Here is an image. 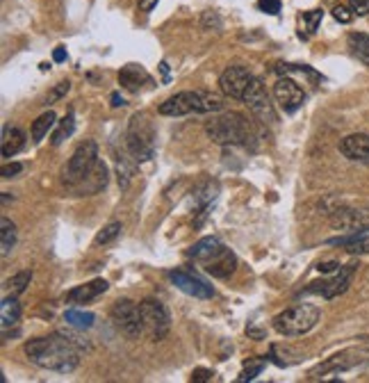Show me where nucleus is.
<instances>
[{"mask_svg": "<svg viewBox=\"0 0 369 383\" xmlns=\"http://www.w3.org/2000/svg\"><path fill=\"white\" fill-rule=\"evenodd\" d=\"M28 361L42 370L71 374L80 365V349H78L66 333H53L46 338H33L23 345Z\"/></svg>", "mask_w": 369, "mask_h": 383, "instance_id": "1", "label": "nucleus"}, {"mask_svg": "<svg viewBox=\"0 0 369 383\" xmlns=\"http://www.w3.org/2000/svg\"><path fill=\"white\" fill-rule=\"evenodd\" d=\"M206 132L208 137L215 144L222 146H244V148H253L258 132L251 126V121L244 114L240 112H224L210 119L206 123Z\"/></svg>", "mask_w": 369, "mask_h": 383, "instance_id": "2", "label": "nucleus"}, {"mask_svg": "<svg viewBox=\"0 0 369 383\" xmlns=\"http://www.w3.org/2000/svg\"><path fill=\"white\" fill-rule=\"evenodd\" d=\"M187 256L199 265H203V269L215 278H228L237 269V258H235V253L215 235L201 238L187 251Z\"/></svg>", "mask_w": 369, "mask_h": 383, "instance_id": "3", "label": "nucleus"}, {"mask_svg": "<svg viewBox=\"0 0 369 383\" xmlns=\"http://www.w3.org/2000/svg\"><path fill=\"white\" fill-rule=\"evenodd\" d=\"M224 98L215 91L194 89V91H178L160 103L158 112L162 116H187V114H217L224 112Z\"/></svg>", "mask_w": 369, "mask_h": 383, "instance_id": "4", "label": "nucleus"}, {"mask_svg": "<svg viewBox=\"0 0 369 383\" xmlns=\"http://www.w3.org/2000/svg\"><path fill=\"white\" fill-rule=\"evenodd\" d=\"M321 317V310L315 303H296V306L278 312L271 319L273 331L285 335V338H296V335H305L317 326Z\"/></svg>", "mask_w": 369, "mask_h": 383, "instance_id": "5", "label": "nucleus"}, {"mask_svg": "<svg viewBox=\"0 0 369 383\" xmlns=\"http://www.w3.org/2000/svg\"><path fill=\"white\" fill-rule=\"evenodd\" d=\"M125 148L139 164L153 160L155 155V128L146 114H135L125 130Z\"/></svg>", "mask_w": 369, "mask_h": 383, "instance_id": "6", "label": "nucleus"}, {"mask_svg": "<svg viewBox=\"0 0 369 383\" xmlns=\"http://www.w3.org/2000/svg\"><path fill=\"white\" fill-rule=\"evenodd\" d=\"M100 162L98 158V144L93 139H84L73 151V155L69 158L64 167V183L69 187H75L78 183H82Z\"/></svg>", "mask_w": 369, "mask_h": 383, "instance_id": "7", "label": "nucleus"}, {"mask_svg": "<svg viewBox=\"0 0 369 383\" xmlns=\"http://www.w3.org/2000/svg\"><path fill=\"white\" fill-rule=\"evenodd\" d=\"M139 310H141V319H144V331L151 335V340L160 342L169 335L171 331V315H169V308L164 306L160 299H153L148 296L139 303Z\"/></svg>", "mask_w": 369, "mask_h": 383, "instance_id": "8", "label": "nucleus"}, {"mask_svg": "<svg viewBox=\"0 0 369 383\" xmlns=\"http://www.w3.org/2000/svg\"><path fill=\"white\" fill-rule=\"evenodd\" d=\"M242 100H244V105L253 112V116H258V121H262V123H276L278 121L276 107H273L269 91H267L260 78H253V80H251Z\"/></svg>", "mask_w": 369, "mask_h": 383, "instance_id": "9", "label": "nucleus"}, {"mask_svg": "<svg viewBox=\"0 0 369 383\" xmlns=\"http://www.w3.org/2000/svg\"><path fill=\"white\" fill-rule=\"evenodd\" d=\"M109 317H112L116 328L128 335V338H139L141 331H144V319H141L139 303H135L132 299L114 301L112 310H109Z\"/></svg>", "mask_w": 369, "mask_h": 383, "instance_id": "10", "label": "nucleus"}, {"mask_svg": "<svg viewBox=\"0 0 369 383\" xmlns=\"http://www.w3.org/2000/svg\"><path fill=\"white\" fill-rule=\"evenodd\" d=\"M353 274H356V265H344V267L337 269L331 278L315 280V283H310L308 287H303V294H319V296H324V299H335V296H340L349 290Z\"/></svg>", "mask_w": 369, "mask_h": 383, "instance_id": "11", "label": "nucleus"}, {"mask_svg": "<svg viewBox=\"0 0 369 383\" xmlns=\"http://www.w3.org/2000/svg\"><path fill=\"white\" fill-rule=\"evenodd\" d=\"M273 98H276L278 107L285 114H294L296 109H301L305 103V91L296 80L289 75H280L276 84H273Z\"/></svg>", "mask_w": 369, "mask_h": 383, "instance_id": "12", "label": "nucleus"}, {"mask_svg": "<svg viewBox=\"0 0 369 383\" xmlns=\"http://www.w3.org/2000/svg\"><path fill=\"white\" fill-rule=\"evenodd\" d=\"M365 361H369V349H347V351H342V354L328 358L326 363L317 365L310 377L319 379V377H326V374L347 372V370H351V367L363 365Z\"/></svg>", "mask_w": 369, "mask_h": 383, "instance_id": "13", "label": "nucleus"}, {"mask_svg": "<svg viewBox=\"0 0 369 383\" xmlns=\"http://www.w3.org/2000/svg\"><path fill=\"white\" fill-rule=\"evenodd\" d=\"M253 78L255 75L251 73L246 66L233 64V66L226 69L222 75H219V89L224 91V96L242 100V96H244V91H246V87L251 84Z\"/></svg>", "mask_w": 369, "mask_h": 383, "instance_id": "14", "label": "nucleus"}, {"mask_svg": "<svg viewBox=\"0 0 369 383\" xmlns=\"http://www.w3.org/2000/svg\"><path fill=\"white\" fill-rule=\"evenodd\" d=\"M169 280L174 283L180 292L194 296V299H212L215 296V290H212V285H208L206 280L194 276L190 271H183V269H171L169 274Z\"/></svg>", "mask_w": 369, "mask_h": 383, "instance_id": "15", "label": "nucleus"}, {"mask_svg": "<svg viewBox=\"0 0 369 383\" xmlns=\"http://www.w3.org/2000/svg\"><path fill=\"white\" fill-rule=\"evenodd\" d=\"M331 224L335 229L347 231V233H367L369 231V210L337 208L333 210Z\"/></svg>", "mask_w": 369, "mask_h": 383, "instance_id": "16", "label": "nucleus"}, {"mask_svg": "<svg viewBox=\"0 0 369 383\" xmlns=\"http://www.w3.org/2000/svg\"><path fill=\"white\" fill-rule=\"evenodd\" d=\"M340 153L353 162H369V135L353 132L340 142Z\"/></svg>", "mask_w": 369, "mask_h": 383, "instance_id": "17", "label": "nucleus"}, {"mask_svg": "<svg viewBox=\"0 0 369 383\" xmlns=\"http://www.w3.org/2000/svg\"><path fill=\"white\" fill-rule=\"evenodd\" d=\"M119 84L123 89H128L132 93H139L144 89V84H153V78L148 75V71L139 64H125L119 71Z\"/></svg>", "mask_w": 369, "mask_h": 383, "instance_id": "18", "label": "nucleus"}, {"mask_svg": "<svg viewBox=\"0 0 369 383\" xmlns=\"http://www.w3.org/2000/svg\"><path fill=\"white\" fill-rule=\"evenodd\" d=\"M107 287H109V283L105 278H93V280H89V283L73 287V290L66 294V299L71 303H89L93 299H98L100 294H105Z\"/></svg>", "mask_w": 369, "mask_h": 383, "instance_id": "19", "label": "nucleus"}, {"mask_svg": "<svg viewBox=\"0 0 369 383\" xmlns=\"http://www.w3.org/2000/svg\"><path fill=\"white\" fill-rule=\"evenodd\" d=\"M26 146V132L17 126H3V135H0V153H3L5 160L14 158L19 151H23Z\"/></svg>", "mask_w": 369, "mask_h": 383, "instance_id": "20", "label": "nucleus"}, {"mask_svg": "<svg viewBox=\"0 0 369 383\" xmlns=\"http://www.w3.org/2000/svg\"><path fill=\"white\" fill-rule=\"evenodd\" d=\"M107 181H109V176H107L105 162H98L96 169H93L91 174H89L87 178H84L82 183H78L75 187H71V190H75L78 194H84V197H89V194H96V192H100V190H105Z\"/></svg>", "mask_w": 369, "mask_h": 383, "instance_id": "21", "label": "nucleus"}, {"mask_svg": "<svg viewBox=\"0 0 369 383\" xmlns=\"http://www.w3.org/2000/svg\"><path fill=\"white\" fill-rule=\"evenodd\" d=\"M19 319H21V303H19V296L5 294L3 301H0V326H3V333L10 331L12 326H17Z\"/></svg>", "mask_w": 369, "mask_h": 383, "instance_id": "22", "label": "nucleus"}, {"mask_svg": "<svg viewBox=\"0 0 369 383\" xmlns=\"http://www.w3.org/2000/svg\"><path fill=\"white\" fill-rule=\"evenodd\" d=\"M137 164L139 162L132 158L128 148H125L123 153H116V176H119V187H121V190H128L132 176H135Z\"/></svg>", "mask_w": 369, "mask_h": 383, "instance_id": "23", "label": "nucleus"}, {"mask_svg": "<svg viewBox=\"0 0 369 383\" xmlns=\"http://www.w3.org/2000/svg\"><path fill=\"white\" fill-rule=\"evenodd\" d=\"M55 123H57V116H55L53 109H48V112H44V114H39L37 119L33 121V128H30V137H33V144H42L44 137L53 130Z\"/></svg>", "mask_w": 369, "mask_h": 383, "instance_id": "24", "label": "nucleus"}, {"mask_svg": "<svg viewBox=\"0 0 369 383\" xmlns=\"http://www.w3.org/2000/svg\"><path fill=\"white\" fill-rule=\"evenodd\" d=\"M321 19H324V10L303 12V17L299 19V39H303V42H308V39L317 33Z\"/></svg>", "mask_w": 369, "mask_h": 383, "instance_id": "25", "label": "nucleus"}, {"mask_svg": "<svg viewBox=\"0 0 369 383\" xmlns=\"http://www.w3.org/2000/svg\"><path fill=\"white\" fill-rule=\"evenodd\" d=\"M64 322L75 328V331H87L93 324H96V315L93 312H84V310H78V308H69L64 312Z\"/></svg>", "mask_w": 369, "mask_h": 383, "instance_id": "26", "label": "nucleus"}, {"mask_svg": "<svg viewBox=\"0 0 369 383\" xmlns=\"http://www.w3.org/2000/svg\"><path fill=\"white\" fill-rule=\"evenodd\" d=\"M217 194H219V185L212 183V181H206L194 190V203L203 210V213H206L212 203L217 201Z\"/></svg>", "mask_w": 369, "mask_h": 383, "instance_id": "27", "label": "nucleus"}, {"mask_svg": "<svg viewBox=\"0 0 369 383\" xmlns=\"http://www.w3.org/2000/svg\"><path fill=\"white\" fill-rule=\"evenodd\" d=\"M14 244H17V224L12 219L3 217L0 219V249H3V258L10 256Z\"/></svg>", "mask_w": 369, "mask_h": 383, "instance_id": "28", "label": "nucleus"}, {"mask_svg": "<svg viewBox=\"0 0 369 383\" xmlns=\"http://www.w3.org/2000/svg\"><path fill=\"white\" fill-rule=\"evenodd\" d=\"M347 42H349L351 53L356 55L360 62L369 64V35H365V33H351Z\"/></svg>", "mask_w": 369, "mask_h": 383, "instance_id": "29", "label": "nucleus"}, {"mask_svg": "<svg viewBox=\"0 0 369 383\" xmlns=\"http://www.w3.org/2000/svg\"><path fill=\"white\" fill-rule=\"evenodd\" d=\"M30 280H33V271H30V269H23V271H19V274H14L12 278L5 280V290H7V294L21 296L23 292L28 290Z\"/></svg>", "mask_w": 369, "mask_h": 383, "instance_id": "30", "label": "nucleus"}, {"mask_svg": "<svg viewBox=\"0 0 369 383\" xmlns=\"http://www.w3.org/2000/svg\"><path fill=\"white\" fill-rule=\"evenodd\" d=\"M73 132H75V114L69 112L64 119L57 121V128H55L53 139H51L53 146H62V144H64V139H69Z\"/></svg>", "mask_w": 369, "mask_h": 383, "instance_id": "31", "label": "nucleus"}, {"mask_svg": "<svg viewBox=\"0 0 369 383\" xmlns=\"http://www.w3.org/2000/svg\"><path fill=\"white\" fill-rule=\"evenodd\" d=\"M267 367V358H249L244 363V370L240 374V383H246V381H253L262 374V370Z\"/></svg>", "mask_w": 369, "mask_h": 383, "instance_id": "32", "label": "nucleus"}, {"mask_svg": "<svg viewBox=\"0 0 369 383\" xmlns=\"http://www.w3.org/2000/svg\"><path fill=\"white\" fill-rule=\"evenodd\" d=\"M276 73L278 75H310L315 80H321V75L315 71V69L305 66V64H276Z\"/></svg>", "mask_w": 369, "mask_h": 383, "instance_id": "33", "label": "nucleus"}, {"mask_svg": "<svg viewBox=\"0 0 369 383\" xmlns=\"http://www.w3.org/2000/svg\"><path fill=\"white\" fill-rule=\"evenodd\" d=\"M121 222H109L107 226H103V231H98L96 235V244L98 247H105V244H112V242L121 235Z\"/></svg>", "mask_w": 369, "mask_h": 383, "instance_id": "34", "label": "nucleus"}, {"mask_svg": "<svg viewBox=\"0 0 369 383\" xmlns=\"http://www.w3.org/2000/svg\"><path fill=\"white\" fill-rule=\"evenodd\" d=\"M69 89H71V82L69 80H62V82H57L55 87L48 91V96H46V103L48 105H53V103H57V100H62L69 93Z\"/></svg>", "mask_w": 369, "mask_h": 383, "instance_id": "35", "label": "nucleus"}, {"mask_svg": "<svg viewBox=\"0 0 369 383\" xmlns=\"http://www.w3.org/2000/svg\"><path fill=\"white\" fill-rule=\"evenodd\" d=\"M353 10L351 7H347V5H335L333 7V19L337 21V23H344V26H349V23L353 21Z\"/></svg>", "mask_w": 369, "mask_h": 383, "instance_id": "36", "label": "nucleus"}, {"mask_svg": "<svg viewBox=\"0 0 369 383\" xmlns=\"http://www.w3.org/2000/svg\"><path fill=\"white\" fill-rule=\"evenodd\" d=\"M258 10L269 14V17H276L280 12V0H258Z\"/></svg>", "mask_w": 369, "mask_h": 383, "instance_id": "37", "label": "nucleus"}, {"mask_svg": "<svg viewBox=\"0 0 369 383\" xmlns=\"http://www.w3.org/2000/svg\"><path fill=\"white\" fill-rule=\"evenodd\" d=\"M344 249H347L349 253H369V233H365L363 238L356 240L349 247H344Z\"/></svg>", "mask_w": 369, "mask_h": 383, "instance_id": "38", "label": "nucleus"}, {"mask_svg": "<svg viewBox=\"0 0 369 383\" xmlns=\"http://www.w3.org/2000/svg\"><path fill=\"white\" fill-rule=\"evenodd\" d=\"M349 7L356 17H367L369 14V0H349Z\"/></svg>", "mask_w": 369, "mask_h": 383, "instance_id": "39", "label": "nucleus"}, {"mask_svg": "<svg viewBox=\"0 0 369 383\" xmlns=\"http://www.w3.org/2000/svg\"><path fill=\"white\" fill-rule=\"evenodd\" d=\"M212 379H215V372H212V370H203V367H199V370L192 372V381L194 383H208Z\"/></svg>", "mask_w": 369, "mask_h": 383, "instance_id": "40", "label": "nucleus"}, {"mask_svg": "<svg viewBox=\"0 0 369 383\" xmlns=\"http://www.w3.org/2000/svg\"><path fill=\"white\" fill-rule=\"evenodd\" d=\"M21 171H23V164L21 162L5 164V167H3V178H17Z\"/></svg>", "mask_w": 369, "mask_h": 383, "instance_id": "41", "label": "nucleus"}, {"mask_svg": "<svg viewBox=\"0 0 369 383\" xmlns=\"http://www.w3.org/2000/svg\"><path fill=\"white\" fill-rule=\"evenodd\" d=\"M340 267H342V265L337 262V260H328V262H319L317 265V271L319 274H335Z\"/></svg>", "mask_w": 369, "mask_h": 383, "instance_id": "42", "label": "nucleus"}, {"mask_svg": "<svg viewBox=\"0 0 369 383\" xmlns=\"http://www.w3.org/2000/svg\"><path fill=\"white\" fill-rule=\"evenodd\" d=\"M160 0H137V5H139V10L144 12V14H151L153 12V7L158 5Z\"/></svg>", "mask_w": 369, "mask_h": 383, "instance_id": "43", "label": "nucleus"}, {"mask_svg": "<svg viewBox=\"0 0 369 383\" xmlns=\"http://www.w3.org/2000/svg\"><path fill=\"white\" fill-rule=\"evenodd\" d=\"M53 60H55V62H66V48H62V46H57V48L53 51Z\"/></svg>", "mask_w": 369, "mask_h": 383, "instance_id": "44", "label": "nucleus"}, {"mask_svg": "<svg viewBox=\"0 0 369 383\" xmlns=\"http://www.w3.org/2000/svg\"><path fill=\"white\" fill-rule=\"evenodd\" d=\"M246 333L251 335V338H255V340L264 338V331H260V328H253V326H246Z\"/></svg>", "mask_w": 369, "mask_h": 383, "instance_id": "45", "label": "nucleus"}, {"mask_svg": "<svg viewBox=\"0 0 369 383\" xmlns=\"http://www.w3.org/2000/svg\"><path fill=\"white\" fill-rule=\"evenodd\" d=\"M123 105H125L123 96H119V93H112V107H123Z\"/></svg>", "mask_w": 369, "mask_h": 383, "instance_id": "46", "label": "nucleus"}, {"mask_svg": "<svg viewBox=\"0 0 369 383\" xmlns=\"http://www.w3.org/2000/svg\"><path fill=\"white\" fill-rule=\"evenodd\" d=\"M160 71H162V80L169 82V64H167V62H162V64H160Z\"/></svg>", "mask_w": 369, "mask_h": 383, "instance_id": "47", "label": "nucleus"}]
</instances>
